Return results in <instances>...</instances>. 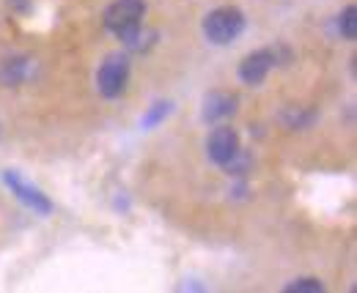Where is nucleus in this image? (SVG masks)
Returning a JSON list of instances; mask_svg holds the SVG:
<instances>
[{"label":"nucleus","instance_id":"nucleus-1","mask_svg":"<svg viewBox=\"0 0 357 293\" xmlns=\"http://www.w3.org/2000/svg\"><path fill=\"white\" fill-rule=\"evenodd\" d=\"M146 17V0H113L105 8V28L127 44L137 36Z\"/></svg>","mask_w":357,"mask_h":293},{"label":"nucleus","instance_id":"nucleus-2","mask_svg":"<svg viewBox=\"0 0 357 293\" xmlns=\"http://www.w3.org/2000/svg\"><path fill=\"white\" fill-rule=\"evenodd\" d=\"M242 31H245V14L236 6H220V8L209 11L204 19V36L218 47L236 42L242 36Z\"/></svg>","mask_w":357,"mask_h":293},{"label":"nucleus","instance_id":"nucleus-3","mask_svg":"<svg viewBox=\"0 0 357 293\" xmlns=\"http://www.w3.org/2000/svg\"><path fill=\"white\" fill-rule=\"evenodd\" d=\"M130 83V55L127 52H110L99 72H96V88L105 99H119Z\"/></svg>","mask_w":357,"mask_h":293},{"label":"nucleus","instance_id":"nucleus-4","mask_svg":"<svg viewBox=\"0 0 357 293\" xmlns=\"http://www.w3.org/2000/svg\"><path fill=\"white\" fill-rule=\"evenodd\" d=\"M3 181H6V187L11 189V195H17L20 203H25L28 209H33L36 214H50V211H52L50 198H47L39 187H33L31 181H25L22 173H17V170H6V173H3Z\"/></svg>","mask_w":357,"mask_h":293},{"label":"nucleus","instance_id":"nucleus-5","mask_svg":"<svg viewBox=\"0 0 357 293\" xmlns=\"http://www.w3.org/2000/svg\"><path fill=\"white\" fill-rule=\"evenodd\" d=\"M239 107V96L231 93V90H212L204 96V104H201V118L206 124H218V121H225L236 113Z\"/></svg>","mask_w":357,"mask_h":293},{"label":"nucleus","instance_id":"nucleus-6","mask_svg":"<svg viewBox=\"0 0 357 293\" xmlns=\"http://www.w3.org/2000/svg\"><path fill=\"white\" fill-rule=\"evenodd\" d=\"M272 69H275V63H272V55H269L267 47L256 49V52L245 55V61L239 63V80L245 85H261Z\"/></svg>","mask_w":357,"mask_h":293},{"label":"nucleus","instance_id":"nucleus-7","mask_svg":"<svg viewBox=\"0 0 357 293\" xmlns=\"http://www.w3.org/2000/svg\"><path fill=\"white\" fill-rule=\"evenodd\" d=\"M236 148H239V134H236V129H231V126H218V129H212V134H209V140H206V154H209L212 162L223 165L225 159L234 157Z\"/></svg>","mask_w":357,"mask_h":293},{"label":"nucleus","instance_id":"nucleus-8","mask_svg":"<svg viewBox=\"0 0 357 293\" xmlns=\"http://www.w3.org/2000/svg\"><path fill=\"white\" fill-rule=\"evenodd\" d=\"M316 118H319V113L313 110V107H297V104H289V107H283V113H280V124L286 126V129H291V132H297V129H311L316 124Z\"/></svg>","mask_w":357,"mask_h":293},{"label":"nucleus","instance_id":"nucleus-9","mask_svg":"<svg viewBox=\"0 0 357 293\" xmlns=\"http://www.w3.org/2000/svg\"><path fill=\"white\" fill-rule=\"evenodd\" d=\"M31 63H33V61H31V58H22V55H14V58L3 61V69H0L3 83L20 85L22 80H28V77H31V69H33Z\"/></svg>","mask_w":357,"mask_h":293},{"label":"nucleus","instance_id":"nucleus-10","mask_svg":"<svg viewBox=\"0 0 357 293\" xmlns=\"http://www.w3.org/2000/svg\"><path fill=\"white\" fill-rule=\"evenodd\" d=\"M220 168H223L231 178H245V175L253 170V154H250V151H245V148L239 145V148L234 151V157H231V159H225Z\"/></svg>","mask_w":357,"mask_h":293},{"label":"nucleus","instance_id":"nucleus-11","mask_svg":"<svg viewBox=\"0 0 357 293\" xmlns=\"http://www.w3.org/2000/svg\"><path fill=\"white\" fill-rule=\"evenodd\" d=\"M171 110H174L171 102H154V104L146 110V116L140 118V129H154V126H160L171 116Z\"/></svg>","mask_w":357,"mask_h":293},{"label":"nucleus","instance_id":"nucleus-12","mask_svg":"<svg viewBox=\"0 0 357 293\" xmlns=\"http://www.w3.org/2000/svg\"><path fill=\"white\" fill-rule=\"evenodd\" d=\"M338 33L347 39V42H355L357 36V8L355 6H347L338 17Z\"/></svg>","mask_w":357,"mask_h":293},{"label":"nucleus","instance_id":"nucleus-13","mask_svg":"<svg viewBox=\"0 0 357 293\" xmlns=\"http://www.w3.org/2000/svg\"><path fill=\"white\" fill-rule=\"evenodd\" d=\"M324 291V283L316 280V277H300L294 283L286 285V293H321Z\"/></svg>","mask_w":357,"mask_h":293},{"label":"nucleus","instance_id":"nucleus-14","mask_svg":"<svg viewBox=\"0 0 357 293\" xmlns=\"http://www.w3.org/2000/svg\"><path fill=\"white\" fill-rule=\"evenodd\" d=\"M8 8L17 14H28L33 8V0H8Z\"/></svg>","mask_w":357,"mask_h":293}]
</instances>
